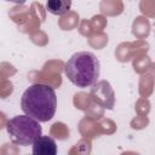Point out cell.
I'll return each instance as SVG.
<instances>
[{
  "mask_svg": "<svg viewBox=\"0 0 155 155\" xmlns=\"http://www.w3.org/2000/svg\"><path fill=\"white\" fill-rule=\"evenodd\" d=\"M21 108L24 114L39 122H46L54 116L57 96L54 90L46 84H33L22 94Z\"/></svg>",
  "mask_w": 155,
  "mask_h": 155,
  "instance_id": "obj_1",
  "label": "cell"
},
{
  "mask_svg": "<svg viewBox=\"0 0 155 155\" xmlns=\"http://www.w3.org/2000/svg\"><path fill=\"white\" fill-rule=\"evenodd\" d=\"M99 59L90 51L74 53L64 64L65 76L73 85L80 88L94 85L99 78Z\"/></svg>",
  "mask_w": 155,
  "mask_h": 155,
  "instance_id": "obj_2",
  "label": "cell"
},
{
  "mask_svg": "<svg viewBox=\"0 0 155 155\" xmlns=\"http://www.w3.org/2000/svg\"><path fill=\"white\" fill-rule=\"evenodd\" d=\"M6 130L11 140L23 147L31 145L34 140L42 133L40 122L27 114L17 115L10 119L6 125Z\"/></svg>",
  "mask_w": 155,
  "mask_h": 155,
  "instance_id": "obj_3",
  "label": "cell"
},
{
  "mask_svg": "<svg viewBox=\"0 0 155 155\" xmlns=\"http://www.w3.org/2000/svg\"><path fill=\"white\" fill-rule=\"evenodd\" d=\"M33 145V154L35 155H56L57 154V144L53 138L48 136L38 137Z\"/></svg>",
  "mask_w": 155,
  "mask_h": 155,
  "instance_id": "obj_4",
  "label": "cell"
},
{
  "mask_svg": "<svg viewBox=\"0 0 155 155\" xmlns=\"http://www.w3.org/2000/svg\"><path fill=\"white\" fill-rule=\"evenodd\" d=\"M71 0H46V8L54 16H62L70 11Z\"/></svg>",
  "mask_w": 155,
  "mask_h": 155,
  "instance_id": "obj_5",
  "label": "cell"
},
{
  "mask_svg": "<svg viewBox=\"0 0 155 155\" xmlns=\"http://www.w3.org/2000/svg\"><path fill=\"white\" fill-rule=\"evenodd\" d=\"M4 1H8V2H13V4H17V5H22V4H24L27 0H4Z\"/></svg>",
  "mask_w": 155,
  "mask_h": 155,
  "instance_id": "obj_6",
  "label": "cell"
}]
</instances>
